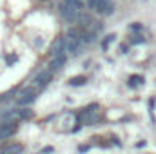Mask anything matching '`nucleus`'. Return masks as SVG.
Masks as SVG:
<instances>
[{
	"mask_svg": "<svg viewBox=\"0 0 156 154\" xmlns=\"http://www.w3.org/2000/svg\"><path fill=\"white\" fill-rule=\"evenodd\" d=\"M98 2H100V0H87L89 9H96V7H98Z\"/></svg>",
	"mask_w": 156,
	"mask_h": 154,
	"instance_id": "nucleus-17",
	"label": "nucleus"
},
{
	"mask_svg": "<svg viewBox=\"0 0 156 154\" xmlns=\"http://www.w3.org/2000/svg\"><path fill=\"white\" fill-rule=\"evenodd\" d=\"M66 49H67L66 38H64V37H58V38L53 40V44H51V47H49V53H51V56L55 58V56L64 54V51H66Z\"/></svg>",
	"mask_w": 156,
	"mask_h": 154,
	"instance_id": "nucleus-3",
	"label": "nucleus"
},
{
	"mask_svg": "<svg viewBox=\"0 0 156 154\" xmlns=\"http://www.w3.org/2000/svg\"><path fill=\"white\" fill-rule=\"evenodd\" d=\"M18 120H22L20 109H9V111H5L4 116H2V125L4 123H16Z\"/></svg>",
	"mask_w": 156,
	"mask_h": 154,
	"instance_id": "nucleus-6",
	"label": "nucleus"
},
{
	"mask_svg": "<svg viewBox=\"0 0 156 154\" xmlns=\"http://www.w3.org/2000/svg\"><path fill=\"white\" fill-rule=\"evenodd\" d=\"M16 58H18V56H16V54H13V56H7L5 60H7V64H15V62H16Z\"/></svg>",
	"mask_w": 156,
	"mask_h": 154,
	"instance_id": "nucleus-19",
	"label": "nucleus"
},
{
	"mask_svg": "<svg viewBox=\"0 0 156 154\" xmlns=\"http://www.w3.org/2000/svg\"><path fill=\"white\" fill-rule=\"evenodd\" d=\"M131 42H133V44H145V38H144V37H133Z\"/></svg>",
	"mask_w": 156,
	"mask_h": 154,
	"instance_id": "nucleus-18",
	"label": "nucleus"
},
{
	"mask_svg": "<svg viewBox=\"0 0 156 154\" xmlns=\"http://www.w3.org/2000/svg\"><path fill=\"white\" fill-rule=\"evenodd\" d=\"M51 69H47V71H42V73H38L37 75V78H35V82H33V87L35 89H38V91H42L49 82H51Z\"/></svg>",
	"mask_w": 156,
	"mask_h": 154,
	"instance_id": "nucleus-4",
	"label": "nucleus"
},
{
	"mask_svg": "<svg viewBox=\"0 0 156 154\" xmlns=\"http://www.w3.org/2000/svg\"><path fill=\"white\" fill-rule=\"evenodd\" d=\"M33 114H35V111H33L31 107H24V109H20V116H22V120H29Z\"/></svg>",
	"mask_w": 156,
	"mask_h": 154,
	"instance_id": "nucleus-12",
	"label": "nucleus"
},
{
	"mask_svg": "<svg viewBox=\"0 0 156 154\" xmlns=\"http://www.w3.org/2000/svg\"><path fill=\"white\" fill-rule=\"evenodd\" d=\"M127 51V45H120V53H125Z\"/></svg>",
	"mask_w": 156,
	"mask_h": 154,
	"instance_id": "nucleus-22",
	"label": "nucleus"
},
{
	"mask_svg": "<svg viewBox=\"0 0 156 154\" xmlns=\"http://www.w3.org/2000/svg\"><path fill=\"white\" fill-rule=\"evenodd\" d=\"M142 82H144V78H142V76H133L131 80H129V85H131V87H134L136 83H142Z\"/></svg>",
	"mask_w": 156,
	"mask_h": 154,
	"instance_id": "nucleus-16",
	"label": "nucleus"
},
{
	"mask_svg": "<svg viewBox=\"0 0 156 154\" xmlns=\"http://www.w3.org/2000/svg\"><path fill=\"white\" fill-rule=\"evenodd\" d=\"M69 83L73 85V87H76V85H83L85 83V76H75L69 80Z\"/></svg>",
	"mask_w": 156,
	"mask_h": 154,
	"instance_id": "nucleus-13",
	"label": "nucleus"
},
{
	"mask_svg": "<svg viewBox=\"0 0 156 154\" xmlns=\"http://www.w3.org/2000/svg\"><path fill=\"white\" fill-rule=\"evenodd\" d=\"M96 11L102 13V15H113V13H115V4H113V0H100Z\"/></svg>",
	"mask_w": 156,
	"mask_h": 154,
	"instance_id": "nucleus-7",
	"label": "nucleus"
},
{
	"mask_svg": "<svg viewBox=\"0 0 156 154\" xmlns=\"http://www.w3.org/2000/svg\"><path fill=\"white\" fill-rule=\"evenodd\" d=\"M15 132H16V125H15V123H4V125L0 127V142L11 138Z\"/></svg>",
	"mask_w": 156,
	"mask_h": 154,
	"instance_id": "nucleus-8",
	"label": "nucleus"
},
{
	"mask_svg": "<svg viewBox=\"0 0 156 154\" xmlns=\"http://www.w3.org/2000/svg\"><path fill=\"white\" fill-rule=\"evenodd\" d=\"M60 13H62V16H64L66 20H69V22H76L78 9H75L73 5H69V4H66V2H64V5H62Z\"/></svg>",
	"mask_w": 156,
	"mask_h": 154,
	"instance_id": "nucleus-5",
	"label": "nucleus"
},
{
	"mask_svg": "<svg viewBox=\"0 0 156 154\" xmlns=\"http://www.w3.org/2000/svg\"><path fill=\"white\" fill-rule=\"evenodd\" d=\"M42 152H44V154H51V152H53V147H44V149H42Z\"/></svg>",
	"mask_w": 156,
	"mask_h": 154,
	"instance_id": "nucleus-20",
	"label": "nucleus"
},
{
	"mask_svg": "<svg viewBox=\"0 0 156 154\" xmlns=\"http://www.w3.org/2000/svg\"><path fill=\"white\" fill-rule=\"evenodd\" d=\"M37 94H38V89H35V87H29V89H24L22 93H20V96L16 98V103L18 105H29V103H33L35 100H37Z\"/></svg>",
	"mask_w": 156,
	"mask_h": 154,
	"instance_id": "nucleus-2",
	"label": "nucleus"
},
{
	"mask_svg": "<svg viewBox=\"0 0 156 154\" xmlns=\"http://www.w3.org/2000/svg\"><path fill=\"white\" fill-rule=\"evenodd\" d=\"M115 38H116L115 35H109V37H105V40L102 42V49H104V51H107V47L111 45V42H113V40H115Z\"/></svg>",
	"mask_w": 156,
	"mask_h": 154,
	"instance_id": "nucleus-14",
	"label": "nucleus"
},
{
	"mask_svg": "<svg viewBox=\"0 0 156 154\" xmlns=\"http://www.w3.org/2000/svg\"><path fill=\"white\" fill-rule=\"evenodd\" d=\"M76 22L82 27H91V24H93V20H91L89 15H80V13H78V16H76Z\"/></svg>",
	"mask_w": 156,
	"mask_h": 154,
	"instance_id": "nucleus-11",
	"label": "nucleus"
},
{
	"mask_svg": "<svg viewBox=\"0 0 156 154\" xmlns=\"http://www.w3.org/2000/svg\"><path fill=\"white\" fill-rule=\"evenodd\" d=\"M82 31H75V29H71L69 33H67V37H66V44H67V51L71 53V54H78V51H80V47H82Z\"/></svg>",
	"mask_w": 156,
	"mask_h": 154,
	"instance_id": "nucleus-1",
	"label": "nucleus"
},
{
	"mask_svg": "<svg viewBox=\"0 0 156 154\" xmlns=\"http://www.w3.org/2000/svg\"><path fill=\"white\" fill-rule=\"evenodd\" d=\"M66 4H69V5H73L75 9H80L82 5H83V0H64Z\"/></svg>",
	"mask_w": 156,
	"mask_h": 154,
	"instance_id": "nucleus-15",
	"label": "nucleus"
},
{
	"mask_svg": "<svg viewBox=\"0 0 156 154\" xmlns=\"http://www.w3.org/2000/svg\"><path fill=\"white\" fill-rule=\"evenodd\" d=\"M66 62H67V58H66V54H60V56H55V58L51 60V64H49V69H51V71H58V69H62V67L66 65Z\"/></svg>",
	"mask_w": 156,
	"mask_h": 154,
	"instance_id": "nucleus-10",
	"label": "nucleus"
},
{
	"mask_svg": "<svg viewBox=\"0 0 156 154\" xmlns=\"http://www.w3.org/2000/svg\"><path fill=\"white\" fill-rule=\"evenodd\" d=\"M22 152H24L22 143H9V145L0 149V154H22Z\"/></svg>",
	"mask_w": 156,
	"mask_h": 154,
	"instance_id": "nucleus-9",
	"label": "nucleus"
},
{
	"mask_svg": "<svg viewBox=\"0 0 156 154\" xmlns=\"http://www.w3.org/2000/svg\"><path fill=\"white\" fill-rule=\"evenodd\" d=\"M131 29H133V31H140V29H142V26H140V24H133V26H131Z\"/></svg>",
	"mask_w": 156,
	"mask_h": 154,
	"instance_id": "nucleus-21",
	"label": "nucleus"
}]
</instances>
